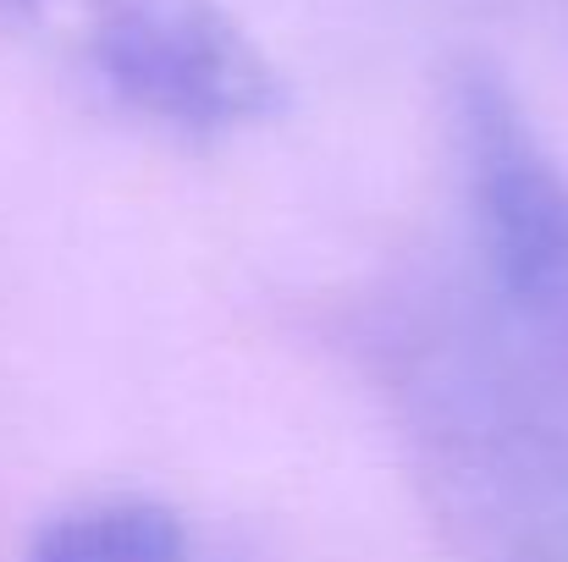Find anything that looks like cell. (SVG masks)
I'll return each mask as SVG.
<instances>
[{"mask_svg": "<svg viewBox=\"0 0 568 562\" xmlns=\"http://www.w3.org/2000/svg\"><path fill=\"white\" fill-rule=\"evenodd\" d=\"M376 365L414 480L469 562H568V309L480 270L386 304Z\"/></svg>", "mask_w": 568, "mask_h": 562, "instance_id": "6da1fadb", "label": "cell"}, {"mask_svg": "<svg viewBox=\"0 0 568 562\" xmlns=\"http://www.w3.org/2000/svg\"><path fill=\"white\" fill-rule=\"evenodd\" d=\"M17 22L72 44L89 78L133 116L221 139L276 116L282 72L215 0H0Z\"/></svg>", "mask_w": 568, "mask_h": 562, "instance_id": "7a4b0ae2", "label": "cell"}, {"mask_svg": "<svg viewBox=\"0 0 568 562\" xmlns=\"http://www.w3.org/2000/svg\"><path fill=\"white\" fill-rule=\"evenodd\" d=\"M447 144L475 270L541 309H568V177L508 78L464 61L447 78Z\"/></svg>", "mask_w": 568, "mask_h": 562, "instance_id": "3957f363", "label": "cell"}, {"mask_svg": "<svg viewBox=\"0 0 568 562\" xmlns=\"http://www.w3.org/2000/svg\"><path fill=\"white\" fill-rule=\"evenodd\" d=\"M28 562H193L183 519L155 497H100L55 513Z\"/></svg>", "mask_w": 568, "mask_h": 562, "instance_id": "277c9868", "label": "cell"}]
</instances>
